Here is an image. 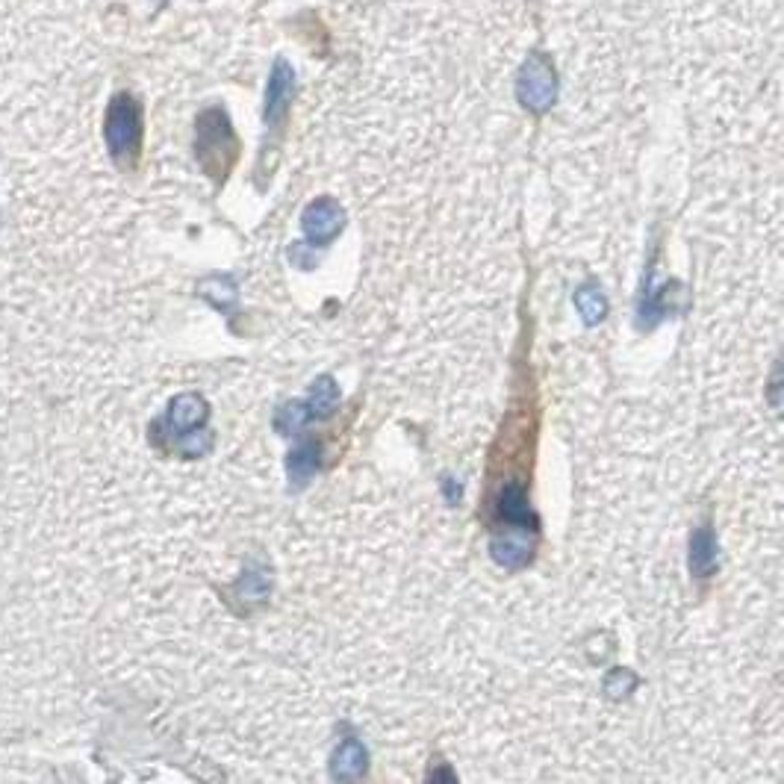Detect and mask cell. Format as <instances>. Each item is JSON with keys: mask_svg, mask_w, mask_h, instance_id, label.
Masks as SVG:
<instances>
[{"mask_svg": "<svg viewBox=\"0 0 784 784\" xmlns=\"http://www.w3.org/2000/svg\"><path fill=\"white\" fill-rule=\"evenodd\" d=\"M195 157L216 184H224V177L231 175L233 163L240 157V139L222 107L203 110L195 121Z\"/></svg>", "mask_w": 784, "mask_h": 784, "instance_id": "cell-1", "label": "cell"}, {"mask_svg": "<svg viewBox=\"0 0 784 784\" xmlns=\"http://www.w3.org/2000/svg\"><path fill=\"white\" fill-rule=\"evenodd\" d=\"M366 773V749L361 740H345L333 752V779L340 782H354Z\"/></svg>", "mask_w": 784, "mask_h": 784, "instance_id": "cell-8", "label": "cell"}, {"mask_svg": "<svg viewBox=\"0 0 784 784\" xmlns=\"http://www.w3.org/2000/svg\"><path fill=\"white\" fill-rule=\"evenodd\" d=\"M336 405H340V389H336L333 378L322 375V378L316 380L313 387H310V396H307L310 416H319V419H324V416H331L333 410H336Z\"/></svg>", "mask_w": 784, "mask_h": 784, "instance_id": "cell-9", "label": "cell"}, {"mask_svg": "<svg viewBox=\"0 0 784 784\" xmlns=\"http://www.w3.org/2000/svg\"><path fill=\"white\" fill-rule=\"evenodd\" d=\"M301 224H305L307 240L313 245H331L340 236L345 216H342V207L333 198H319L307 207Z\"/></svg>", "mask_w": 784, "mask_h": 784, "instance_id": "cell-3", "label": "cell"}, {"mask_svg": "<svg viewBox=\"0 0 784 784\" xmlns=\"http://www.w3.org/2000/svg\"><path fill=\"white\" fill-rule=\"evenodd\" d=\"M575 307H578V313L584 316V322L596 324L605 319V313H608V298L601 296L599 289L584 287L575 292Z\"/></svg>", "mask_w": 784, "mask_h": 784, "instance_id": "cell-11", "label": "cell"}, {"mask_svg": "<svg viewBox=\"0 0 784 784\" xmlns=\"http://www.w3.org/2000/svg\"><path fill=\"white\" fill-rule=\"evenodd\" d=\"M207 416H210L207 401H203L201 396H192V393H189V396H177L175 401H172L166 424L172 428V434L186 437L189 431H195L198 424L207 422Z\"/></svg>", "mask_w": 784, "mask_h": 784, "instance_id": "cell-6", "label": "cell"}, {"mask_svg": "<svg viewBox=\"0 0 784 784\" xmlns=\"http://www.w3.org/2000/svg\"><path fill=\"white\" fill-rule=\"evenodd\" d=\"M142 133H145L142 103L130 92H119L107 107V121H103V136H107V148H110L115 166L128 168V172L139 166Z\"/></svg>", "mask_w": 784, "mask_h": 784, "instance_id": "cell-2", "label": "cell"}, {"mask_svg": "<svg viewBox=\"0 0 784 784\" xmlns=\"http://www.w3.org/2000/svg\"><path fill=\"white\" fill-rule=\"evenodd\" d=\"M292 89H296V75L284 59H277L275 71L268 77L266 89V124L272 130H284L292 103Z\"/></svg>", "mask_w": 784, "mask_h": 784, "instance_id": "cell-4", "label": "cell"}, {"mask_svg": "<svg viewBox=\"0 0 784 784\" xmlns=\"http://www.w3.org/2000/svg\"><path fill=\"white\" fill-rule=\"evenodd\" d=\"M316 470H319V445L313 440H307L289 454V478L296 484H307L316 475Z\"/></svg>", "mask_w": 784, "mask_h": 784, "instance_id": "cell-10", "label": "cell"}, {"mask_svg": "<svg viewBox=\"0 0 784 784\" xmlns=\"http://www.w3.org/2000/svg\"><path fill=\"white\" fill-rule=\"evenodd\" d=\"M307 419H310V407L307 405H287L284 410H277V431L280 434H296V431H301L307 424Z\"/></svg>", "mask_w": 784, "mask_h": 784, "instance_id": "cell-12", "label": "cell"}, {"mask_svg": "<svg viewBox=\"0 0 784 784\" xmlns=\"http://www.w3.org/2000/svg\"><path fill=\"white\" fill-rule=\"evenodd\" d=\"M543 63V59H540ZM519 95H522V103L528 110L543 112L554 98V77L549 65H537V56L531 63L526 65L522 71V80H519Z\"/></svg>", "mask_w": 784, "mask_h": 784, "instance_id": "cell-5", "label": "cell"}, {"mask_svg": "<svg viewBox=\"0 0 784 784\" xmlns=\"http://www.w3.org/2000/svg\"><path fill=\"white\" fill-rule=\"evenodd\" d=\"M240 590L249 596L251 601H263L268 596V578L266 575H260V573H254V575H249L245 582L240 584Z\"/></svg>", "mask_w": 784, "mask_h": 784, "instance_id": "cell-13", "label": "cell"}, {"mask_svg": "<svg viewBox=\"0 0 784 784\" xmlns=\"http://www.w3.org/2000/svg\"><path fill=\"white\" fill-rule=\"evenodd\" d=\"M717 570V537L714 528L705 522L691 537V573L696 578H708Z\"/></svg>", "mask_w": 784, "mask_h": 784, "instance_id": "cell-7", "label": "cell"}]
</instances>
